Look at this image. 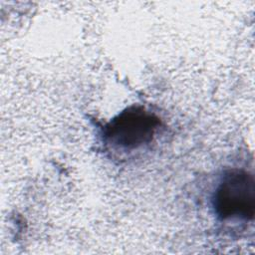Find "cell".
Returning <instances> with one entry per match:
<instances>
[{
    "mask_svg": "<svg viewBox=\"0 0 255 255\" xmlns=\"http://www.w3.org/2000/svg\"><path fill=\"white\" fill-rule=\"evenodd\" d=\"M212 205L221 220H252L255 211L254 175L239 168L225 171L213 193Z\"/></svg>",
    "mask_w": 255,
    "mask_h": 255,
    "instance_id": "obj_2",
    "label": "cell"
},
{
    "mask_svg": "<svg viewBox=\"0 0 255 255\" xmlns=\"http://www.w3.org/2000/svg\"><path fill=\"white\" fill-rule=\"evenodd\" d=\"M160 125L154 114L143 107L131 106L106 124L103 136L112 148L132 151L150 143Z\"/></svg>",
    "mask_w": 255,
    "mask_h": 255,
    "instance_id": "obj_1",
    "label": "cell"
}]
</instances>
